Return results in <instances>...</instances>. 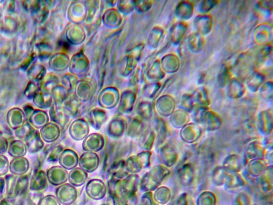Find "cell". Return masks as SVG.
Returning a JSON list of instances; mask_svg holds the SVG:
<instances>
[{
	"label": "cell",
	"instance_id": "obj_1",
	"mask_svg": "<svg viewBox=\"0 0 273 205\" xmlns=\"http://www.w3.org/2000/svg\"><path fill=\"white\" fill-rule=\"evenodd\" d=\"M150 152L144 151L132 155L125 160L126 169L129 174H138L150 165Z\"/></svg>",
	"mask_w": 273,
	"mask_h": 205
},
{
	"label": "cell",
	"instance_id": "obj_2",
	"mask_svg": "<svg viewBox=\"0 0 273 205\" xmlns=\"http://www.w3.org/2000/svg\"><path fill=\"white\" fill-rule=\"evenodd\" d=\"M56 196L63 205H72L77 201L78 192L76 187L66 183L56 188Z\"/></svg>",
	"mask_w": 273,
	"mask_h": 205
},
{
	"label": "cell",
	"instance_id": "obj_3",
	"mask_svg": "<svg viewBox=\"0 0 273 205\" xmlns=\"http://www.w3.org/2000/svg\"><path fill=\"white\" fill-rule=\"evenodd\" d=\"M85 190L90 198L97 201L103 199L107 191L106 184L98 178L90 179L86 186Z\"/></svg>",
	"mask_w": 273,
	"mask_h": 205
},
{
	"label": "cell",
	"instance_id": "obj_4",
	"mask_svg": "<svg viewBox=\"0 0 273 205\" xmlns=\"http://www.w3.org/2000/svg\"><path fill=\"white\" fill-rule=\"evenodd\" d=\"M46 174L48 182L54 186H59L68 181L69 172L61 166L50 167Z\"/></svg>",
	"mask_w": 273,
	"mask_h": 205
},
{
	"label": "cell",
	"instance_id": "obj_5",
	"mask_svg": "<svg viewBox=\"0 0 273 205\" xmlns=\"http://www.w3.org/2000/svg\"><path fill=\"white\" fill-rule=\"evenodd\" d=\"M104 146V137L96 133L89 134L82 143V148L85 152L97 153L101 151Z\"/></svg>",
	"mask_w": 273,
	"mask_h": 205
},
{
	"label": "cell",
	"instance_id": "obj_6",
	"mask_svg": "<svg viewBox=\"0 0 273 205\" xmlns=\"http://www.w3.org/2000/svg\"><path fill=\"white\" fill-rule=\"evenodd\" d=\"M100 164V158L96 153L85 152L79 158V167L87 172L92 173L96 171Z\"/></svg>",
	"mask_w": 273,
	"mask_h": 205
},
{
	"label": "cell",
	"instance_id": "obj_7",
	"mask_svg": "<svg viewBox=\"0 0 273 205\" xmlns=\"http://www.w3.org/2000/svg\"><path fill=\"white\" fill-rule=\"evenodd\" d=\"M48 184L46 172L40 169L33 173L30 180L29 190L31 191L42 192L47 188Z\"/></svg>",
	"mask_w": 273,
	"mask_h": 205
},
{
	"label": "cell",
	"instance_id": "obj_8",
	"mask_svg": "<svg viewBox=\"0 0 273 205\" xmlns=\"http://www.w3.org/2000/svg\"><path fill=\"white\" fill-rule=\"evenodd\" d=\"M24 142L27 145L28 152L32 154H36L41 152L45 147L44 142L37 129L33 131Z\"/></svg>",
	"mask_w": 273,
	"mask_h": 205
},
{
	"label": "cell",
	"instance_id": "obj_9",
	"mask_svg": "<svg viewBox=\"0 0 273 205\" xmlns=\"http://www.w3.org/2000/svg\"><path fill=\"white\" fill-rule=\"evenodd\" d=\"M89 127L85 121L77 120L72 123L69 128V134L74 141H81L89 134Z\"/></svg>",
	"mask_w": 273,
	"mask_h": 205
},
{
	"label": "cell",
	"instance_id": "obj_10",
	"mask_svg": "<svg viewBox=\"0 0 273 205\" xmlns=\"http://www.w3.org/2000/svg\"><path fill=\"white\" fill-rule=\"evenodd\" d=\"M106 169V174L107 175L106 178H108V180L112 177L123 179L129 174L126 169L125 160L124 159L113 161Z\"/></svg>",
	"mask_w": 273,
	"mask_h": 205
},
{
	"label": "cell",
	"instance_id": "obj_11",
	"mask_svg": "<svg viewBox=\"0 0 273 205\" xmlns=\"http://www.w3.org/2000/svg\"><path fill=\"white\" fill-rule=\"evenodd\" d=\"M40 133L44 142L52 144L60 138L62 133L59 126L50 123L41 129Z\"/></svg>",
	"mask_w": 273,
	"mask_h": 205
},
{
	"label": "cell",
	"instance_id": "obj_12",
	"mask_svg": "<svg viewBox=\"0 0 273 205\" xmlns=\"http://www.w3.org/2000/svg\"><path fill=\"white\" fill-rule=\"evenodd\" d=\"M79 158L76 151L70 149H64L59 159L61 166L67 170L77 167Z\"/></svg>",
	"mask_w": 273,
	"mask_h": 205
},
{
	"label": "cell",
	"instance_id": "obj_13",
	"mask_svg": "<svg viewBox=\"0 0 273 205\" xmlns=\"http://www.w3.org/2000/svg\"><path fill=\"white\" fill-rule=\"evenodd\" d=\"M30 168V161L25 157L14 158L10 163V171L16 176L27 174Z\"/></svg>",
	"mask_w": 273,
	"mask_h": 205
},
{
	"label": "cell",
	"instance_id": "obj_14",
	"mask_svg": "<svg viewBox=\"0 0 273 205\" xmlns=\"http://www.w3.org/2000/svg\"><path fill=\"white\" fill-rule=\"evenodd\" d=\"M43 155L48 163H55L59 161L64 148L62 145L53 143L45 147Z\"/></svg>",
	"mask_w": 273,
	"mask_h": 205
},
{
	"label": "cell",
	"instance_id": "obj_15",
	"mask_svg": "<svg viewBox=\"0 0 273 205\" xmlns=\"http://www.w3.org/2000/svg\"><path fill=\"white\" fill-rule=\"evenodd\" d=\"M88 178V174L86 171L80 167H76L69 172L68 181L74 186L80 187L86 183Z\"/></svg>",
	"mask_w": 273,
	"mask_h": 205
},
{
	"label": "cell",
	"instance_id": "obj_16",
	"mask_svg": "<svg viewBox=\"0 0 273 205\" xmlns=\"http://www.w3.org/2000/svg\"><path fill=\"white\" fill-rule=\"evenodd\" d=\"M30 180V176L28 174L18 176L14 193L15 199L27 195L29 190Z\"/></svg>",
	"mask_w": 273,
	"mask_h": 205
},
{
	"label": "cell",
	"instance_id": "obj_17",
	"mask_svg": "<svg viewBox=\"0 0 273 205\" xmlns=\"http://www.w3.org/2000/svg\"><path fill=\"white\" fill-rule=\"evenodd\" d=\"M27 152L26 143L20 139L12 141L8 147V153L14 158L24 157Z\"/></svg>",
	"mask_w": 273,
	"mask_h": 205
},
{
	"label": "cell",
	"instance_id": "obj_18",
	"mask_svg": "<svg viewBox=\"0 0 273 205\" xmlns=\"http://www.w3.org/2000/svg\"><path fill=\"white\" fill-rule=\"evenodd\" d=\"M122 181L125 192H137L139 189L140 178L138 174H129Z\"/></svg>",
	"mask_w": 273,
	"mask_h": 205
},
{
	"label": "cell",
	"instance_id": "obj_19",
	"mask_svg": "<svg viewBox=\"0 0 273 205\" xmlns=\"http://www.w3.org/2000/svg\"><path fill=\"white\" fill-rule=\"evenodd\" d=\"M126 127L123 123L120 122H112L107 127V133L113 139H119L125 133Z\"/></svg>",
	"mask_w": 273,
	"mask_h": 205
},
{
	"label": "cell",
	"instance_id": "obj_20",
	"mask_svg": "<svg viewBox=\"0 0 273 205\" xmlns=\"http://www.w3.org/2000/svg\"><path fill=\"white\" fill-rule=\"evenodd\" d=\"M107 189L109 194L121 196L124 192L122 179L110 178L107 184Z\"/></svg>",
	"mask_w": 273,
	"mask_h": 205
},
{
	"label": "cell",
	"instance_id": "obj_21",
	"mask_svg": "<svg viewBox=\"0 0 273 205\" xmlns=\"http://www.w3.org/2000/svg\"><path fill=\"white\" fill-rule=\"evenodd\" d=\"M4 177L6 182V197L15 200L14 193L18 176L10 174L6 175Z\"/></svg>",
	"mask_w": 273,
	"mask_h": 205
},
{
	"label": "cell",
	"instance_id": "obj_22",
	"mask_svg": "<svg viewBox=\"0 0 273 205\" xmlns=\"http://www.w3.org/2000/svg\"><path fill=\"white\" fill-rule=\"evenodd\" d=\"M153 137V133L148 130L144 131L139 137L138 146L139 148L147 151L150 150L152 146Z\"/></svg>",
	"mask_w": 273,
	"mask_h": 205
},
{
	"label": "cell",
	"instance_id": "obj_23",
	"mask_svg": "<svg viewBox=\"0 0 273 205\" xmlns=\"http://www.w3.org/2000/svg\"><path fill=\"white\" fill-rule=\"evenodd\" d=\"M36 129L28 122L24 124L15 130V135L20 140L24 141L25 139Z\"/></svg>",
	"mask_w": 273,
	"mask_h": 205
},
{
	"label": "cell",
	"instance_id": "obj_24",
	"mask_svg": "<svg viewBox=\"0 0 273 205\" xmlns=\"http://www.w3.org/2000/svg\"><path fill=\"white\" fill-rule=\"evenodd\" d=\"M144 132L143 127L141 123L139 122L137 124H130L126 127L125 133L126 135L131 138H135L139 137Z\"/></svg>",
	"mask_w": 273,
	"mask_h": 205
},
{
	"label": "cell",
	"instance_id": "obj_25",
	"mask_svg": "<svg viewBox=\"0 0 273 205\" xmlns=\"http://www.w3.org/2000/svg\"><path fill=\"white\" fill-rule=\"evenodd\" d=\"M120 198L122 205H138L139 203L137 192H124Z\"/></svg>",
	"mask_w": 273,
	"mask_h": 205
},
{
	"label": "cell",
	"instance_id": "obj_26",
	"mask_svg": "<svg viewBox=\"0 0 273 205\" xmlns=\"http://www.w3.org/2000/svg\"><path fill=\"white\" fill-rule=\"evenodd\" d=\"M44 196L42 192L31 191L27 194V205H40Z\"/></svg>",
	"mask_w": 273,
	"mask_h": 205
},
{
	"label": "cell",
	"instance_id": "obj_27",
	"mask_svg": "<svg viewBox=\"0 0 273 205\" xmlns=\"http://www.w3.org/2000/svg\"><path fill=\"white\" fill-rule=\"evenodd\" d=\"M9 160L4 154L0 155V177L5 176L10 170Z\"/></svg>",
	"mask_w": 273,
	"mask_h": 205
},
{
	"label": "cell",
	"instance_id": "obj_28",
	"mask_svg": "<svg viewBox=\"0 0 273 205\" xmlns=\"http://www.w3.org/2000/svg\"><path fill=\"white\" fill-rule=\"evenodd\" d=\"M40 205H62L56 196L53 194L44 195L41 201Z\"/></svg>",
	"mask_w": 273,
	"mask_h": 205
},
{
	"label": "cell",
	"instance_id": "obj_29",
	"mask_svg": "<svg viewBox=\"0 0 273 205\" xmlns=\"http://www.w3.org/2000/svg\"><path fill=\"white\" fill-rule=\"evenodd\" d=\"M139 203L141 205H153L152 193L146 192L144 193L140 198Z\"/></svg>",
	"mask_w": 273,
	"mask_h": 205
},
{
	"label": "cell",
	"instance_id": "obj_30",
	"mask_svg": "<svg viewBox=\"0 0 273 205\" xmlns=\"http://www.w3.org/2000/svg\"><path fill=\"white\" fill-rule=\"evenodd\" d=\"M106 205H122L120 196L109 194L106 199Z\"/></svg>",
	"mask_w": 273,
	"mask_h": 205
},
{
	"label": "cell",
	"instance_id": "obj_31",
	"mask_svg": "<svg viewBox=\"0 0 273 205\" xmlns=\"http://www.w3.org/2000/svg\"><path fill=\"white\" fill-rule=\"evenodd\" d=\"M9 143L4 136L0 137V155L4 154L8 151Z\"/></svg>",
	"mask_w": 273,
	"mask_h": 205
},
{
	"label": "cell",
	"instance_id": "obj_32",
	"mask_svg": "<svg viewBox=\"0 0 273 205\" xmlns=\"http://www.w3.org/2000/svg\"><path fill=\"white\" fill-rule=\"evenodd\" d=\"M6 193V182L4 176L0 177V200L4 198Z\"/></svg>",
	"mask_w": 273,
	"mask_h": 205
},
{
	"label": "cell",
	"instance_id": "obj_33",
	"mask_svg": "<svg viewBox=\"0 0 273 205\" xmlns=\"http://www.w3.org/2000/svg\"><path fill=\"white\" fill-rule=\"evenodd\" d=\"M0 205H18L15 200L5 197L0 200Z\"/></svg>",
	"mask_w": 273,
	"mask_h": 205
},
{
	"label": "cell",
	"instance_id": "obj_34",
	"mask_svg": "<svg viewBox=\"0 0 273 205\" xmlns=\"http://www.w3.org/2000/svg\"><path fill=\"white\" fill-rule=\"evenodd\" d=\"M3 136H4V133L3 132V130L1 127H0V137Z\"/></svg>",
	"mask_w": 273,
	"mask_h": 205
},
{
	"label": "cell",
	"instance_id": "obj_35",
	"mask_svg": "<svg viewBox=\"0 0 273 205\" xmlns=\"http://www.w3.org/2000/svg\"><path fill=\"white\" fill-rule=\"evenodd\" d=\"M100 205H106V203H103V204H101Z\"/></svg>",
	"mask_w": 273,
	"mask_h": 205
},
{
	"label": "cell",
	"instance_id": "obj_36",
	"mask_svg": "<svg viewBox=\"0 0 273 205\" xmlns=\"http://www.w3.org/2000/svg\"><path fill=\"white\" fill-rule=\"evenodd\" d=\"M138 205H141V204H140L139 203Z\"/></svg>",
	"mask_w": 273,
	"mask_h": 205
}]
</instances>
